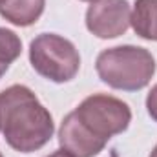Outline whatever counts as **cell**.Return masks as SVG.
Instances as JSON below:
<instances>
[{"mask_svg":"<svg viewBox=\"0 0 157 157\" xmlns=\"http://www.w3.org/2000/svg\"><path fill=\"white\" fill-rule=\"evenodd\" d=\"M130 122L132 110L124 101L106 93H93L62 119L59 143L60 148L75 157H95L112 137L126 132Z\"/></svg>","mask_w":157,"mask_h":157,"instance_id":"1","label":"cell"},{"mask_svg":"<svg viewBox=\"0 0 157 157\" xmlns=\"http://www.w3.org/2000/svg\"><path fill=\"white\" fill-rule=\"evenodd\" d=\"M0 132L15 152L33 154L51 141L55 122L28 86L13 84L0 91Z\"/></svg>","mask_w":157,"mask_h":157,"instance_id":"2","label":"cell"},{"mask_svg":"<svg viewBox=\"0 0 157 157\" xmlns=\"http://www.w3.org/2000/svg\"><path fill=\"white\" fill-rule=\"evenodd\" d=\"M99 78L113 90L139 91L150 84L157 64L154 55L141 46H115L99 53L95 60Z\"/></svg>","mask_w":157,"mask_h":157,"instance_id":"3","label":"cell"},{"mask_svg":"<svg viewBox=\"0 0 157 157\" xmlns=\"http://www.w3.org/2000/svg\"><path fill=\"white\" fill-rule=\"evenodd\" d=\"M29 62L40 77L55 84L73 80L80 70V55L75 44L57 33H40L31 40Z\"/></svg>","mask_w":157,"mask_h":157,"instance_id":"4","label":"cell"},{"mask_svg":"<svg viewBox=\"0 0 157 157\" xmlns=\"http://www.w3.org/2000/svg\"><path fill=\"white\" fill-rule=\"evenodd\" d=\"M132 7L128 0H95L86 9V28L97 39H117L130 28Z\"/></svg>","mask_w":157,"mask_h":157,"instance_id":"5","label":"cell"},{"mask_svg":"<svg viewBox=\"0 0 157 157\" xmlns=\"http://www.w3.org/2000/svg\"><path fill=\"white\" fill-rule=\"evenodd\" d=\"M46 0H4L0 4V17L13 26H33L44 13Z\"/></svg>","mask_w":157,"mask_h":157,"instance_id":"6","label":"cell"},{"mask_svg":"<svg viewBox=\"0 0 157 157\" xmlns=\"http://www.w3.org/2000/svg\"><path fill=\"white\" fill-rule=\"evenodd\" d=\"M130 26L137 37L157 42V0H135Z\"/></svg>","mask_w":157,"mask_h":157,"instance_id":"7","label":"cell"},{"mask_svg":"<svg viewBox=\"0 0 157 157\" xmlns=\"http://www.w3.org/2000/svg\"><path fill=\"white\" fill-rule=\"evenodd\" d=\"M22 53V40L20 37L7 29V28H0V64L11 66V62H15Z\"/></svg>","mask_w":157,"mask_h":157,"instance_id":"8","label":"cell"},{"mask_svg":"<svg viewBox=\"0 0 157 157\" xmlns=\"http://www.w3.org/2000/svg\"><path fill=\"white\" fill-rule=\"evenodd\" d=\"M146 112L157 122V84L150 90V93L146 97Z\"/></svg>","mask_w":157,"mask_h":157,"instance_id":"9","label":"cell"},{"mask_svg":"<svg viewBox=\"0 0 157 157\" xmlns=\"http://www.w3.org/2000/svg\"><path fill=\"white\" fill-rule=\"evenodd\" d=\"M46 157H75L73 154H70L68 150H64V148H59V150H55L53 154H49V155Z\"/></svg>","mask_w":157,"mask_h":157,"instance_id":"10","label":"cell"},{"mask_svg":"<svg viewBox=\"0 0 157 157\" xmlns=\"http://www.w3.org/2000/svg\"><path fill=\"white\" fill-rule=\"evenodd\" d=\"M9 70V66H6V64H0V78L4 77V73Z\"/></svg>","mask_w":157,"mask_h":157,"instance_id":"11","label":"cell"},{"mask_svg":"<svg viewBox=\"0 0 157 157\" xmlns=\"http://www.w3.org/2000/svg\"><path fill=\"white\" fill-rule=\"evenodd\" d=\"M148 157H157V144L154 146V150L150 152V155H148Z\"/></svg>","mask_w":157,"mask_h":157,"instance_id":"12","label":"cell"},{"mask_svg":"<svg viewBox=\"0 0 157 157\" xmlns=\"http://www.w3.org/2000/svg\"><path fill=\"white\" fill-rule=\"evenodd\" d=\"M80 2H95V0H80Z\"/></svg>","mask_w":157,"mask_h":157,"instance_id":"13","label":"cell"},{"mask_svg":"<svg viewBox=\"0 0 157 157\" xmlns=\"http://www.w3.org/2000/svg\"><path fill=\"white\" fill-rule=\"evenodd\" d=\"M0 157H4V155H2V152H0Z\"/></svg>","mask_w":157,"mask_h":157,"instance_id":"14","label":"cell"},{"mask_svg":"<svg viewBox=\"0 0 157 157\" xmlns=\"http://www.w3.org/2000/svg\"><path fill=\"white\" fill-rule=\"evenodd\" d=\"M2 2H4V0H0V4H2Z\"/></svg>","mask_w":157,"mask_h":157,"instance_id":"15","label":"cell"}]
</instances>
